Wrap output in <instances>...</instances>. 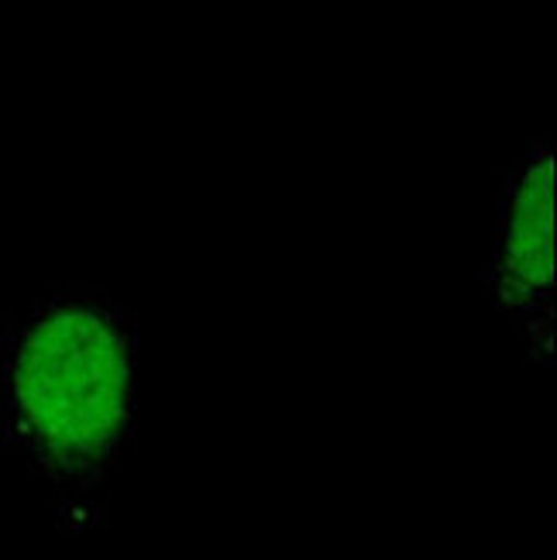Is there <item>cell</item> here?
<instances>
[{"label":"cell","instance_id":"7a4b0ae2","mask_svg":"<svg viewBox=\"0 0 557 560\" xmlns=\"http://www.w3.org/2000/svg\"><path fill=\"white\" fill-rule=\"evenodd\" d=\"M554 144L530 141L499 183L496 224L481 258V289L534 364H554Z\"/></svg>","mask_w":557,"mask_h":560},{"label":"cell","instance_id":"6da1fadb","mask_svg":"<svg viewBox=\"0 0 557 560\" xmlns=\"http://www.w3.org/2000/svg\"><path fill=\"white\" fill-rule=\"evenodd\" d=\"M0 430L62 529L107 516L138 436V316L104 285H53L0 340Z\"/></svg>","mask_w":557,"mask_h":560}]
</instances>
